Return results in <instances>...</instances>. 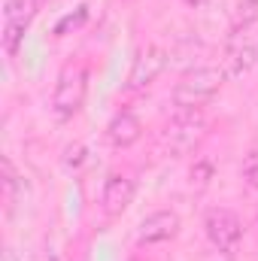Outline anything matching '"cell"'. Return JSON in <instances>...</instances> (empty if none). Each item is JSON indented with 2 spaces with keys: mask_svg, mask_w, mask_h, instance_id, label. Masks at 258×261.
<instances>
[{
  "mask_svg": "<svg viewBox=\"0 0 258 261\" xmlns=\"http://www.w3.org/2000/svg\"><path fill=\"white\" fill-rule=\"evenodd\" d=\"M225 79L228 76L222 67H194L173 85V94H170L173 107L176 110H203L219 94Z\"/></svg>",
  "mask_w": 258,
  "mask_h": 261,
  "instance_id": "6da1fadb",
  "label": "cell"
},
{
  "mask_svg": "<svg viewBox=\"0 0 258 261\" xmlns=\"http://www.w3.org/2000/svg\"><path fill=\"white\" fill-rule=\"evenodd\" d=\"M85 94H88V70L85 64H67L58 73V82H55V91H52V113L55 119H73L82 103H85Z\"/></svg>",
  "mask_w": 258,
  "mask_h": 261,
  "instance_id": "7a4b0ae2",
  "label": "cell"
},
{
  "mask_svg": "<svg viewBox=\"0 0 258 261\" xmlns=\"http://www.w3.org/2000/svg\"><path fill=\"white\" fill-rule=\"evenodd\" d=\"M203 231H207V240L213 243L216 252H222L225 258H234L240 243H243V222L234 210L228 206H213L207 210L203 216Z\"/></svg>",
  "mask_w": 258,
  "mask_h": 261,
  "instance_id": "3957f363",
  "label": "cell"
},
{
  "mask_svg": "<svg viewBox=\"0 0 258 261\" xmlns=\"http://www.w3.org/2000/svg\"><path fill=\"white\" fill-rule=\"evenodd\" d=\"M203 130H207L203 110H176V116L161 130V143L170 149V155H189L200 143Z\"/></svg>",
  "mask_w": 258,
  "mask_h": 261,
  "instance_id": "277c9868",
  "label": "cell"
},
{
  "mask_svg": "<svg viewBox=\"0 0 258 261\" xmlns=\"http://www.w3.org/2000/svg\"><path fill=\"white\" fill-rule=\"evenodd\" d=\"M34 12H37V3H34V0H6L0 40H3V52H6L9 58L18 55V46H21V40H24V31H28L31 21H34Z\"/></svg>",
  "mask_w": 258,
  "mask_h": 261,
  "instance_id": "5b68a950",
  "label": "cell"
},
{
  "mask_svg": "<svg viewBox=\"0 0 258 261\" xmlns=\"http://www.w3.org/2000/svg\"><path fill=\"white\" fill-rule=\"evenodd\" d=\"M179 213L173 210H155L149 213L140 228H137V246H161L167 240H173L179 234Z\"/></svg>",
  "mask_w": 258,
  "mask_h": 261,
  "instance_id": "8992f818",
  "label": "cell"
},
{
  "mask_svg": "<svg viewBox=\"0 0 258 261\" xmlns=\"http://www.w3.org/2000/svg\"><path fill=\"white\" fill-rule=\"evenodd\" d=\"M167 70V52L161 46H146L137 52L134 64H131V73H128V88L131 91H143L149 88L161 73Z\"/></svg>",
  "mask_w": 258,
  "mask_h": 261,
  "instance_id": "52a82bcc",
  "label": "cell"
},
{
  "mask_svg": "<svg viewBox=\"0 0 258 261\" xmlns=\"http://www.w3.org/2000/svg\"><path fill=\"white\" fill-rule=\"evenodd\" d=\"M134 179L125 176V173H113L107 182H104V192H100V210H104V216H110V219H119L125 210L131 206V200H134Z\"/></svg>",
  "mask_w": 258,
  "mask_h": 261,
  "instance_id": "ba28073f",
  "label": "cell"
},
{
  "mask_svg": "<svg viewBox=\"0 0 258 261\" xmlns=\"http://www.w3.org/2000/svg\"><path fill=\"white\" fill-rule=\"evenodd\" d=\"M140 137H143V122H140L131 110H119V113L110 119V125H107V140H110L116 149H128V146H134Z\"/></svg>",
  "mask_w": 258,
  "mask_h": 261,
  "instance_id": "9c48e42d",
  "label": "cell"
},
{
  "mask_svg": "<svg viewBox=\"0 0 258 261\" xmlns=\"http://www.w3.org/2000/svg\"><path fill=\"white\" fill-rule=\"evenodd\" d=\"M258 61V46L255 43H249V40H234L231 46H228V55H225V76H231V79H237V76H243V73H249Z\"/></svg>",
  "mask_w": 258,
  "mask_h": 261,
  "instance_id": "30bf717a",
  "label": "cell"
},
{
  "mask_svg": "<svg viewBox=\"0 0 258 261\" xmlns=\"http://www.w3.org/2000/svg\"><path fill=\"white\" fill-rule=\"evenodd\" d=\"M15 186H18V173L12 167L9 158H3V192H6V203L12 206L15 203Z\"/></svg>",
  "mask_w": 258,
  "mask_h": 261,
  "instance_id": "8fae6325",
  "label": "cell"
},
{
  "mask_svg": "<svg viewBox=\"0 0 258 261\" xmlns=\"http://www.w3.org/2000/svg\"><path fill=\"white\" fill-rule=\"evenodd\" d=\"M243 182L258 192V152H252V155L243 161Z\"/></svg>",
  "mask_w": 258,
  "mask_h": 261,
  "instance_id": "7c38bea8",
  "label": "cell"
},
{
  "mask_svg": "<svg viewBox=\"0 0 258 261\" xmlns=\"http://www.w3.org/2000/svg\"><path fill=\"white\" fill-rule=\"evenodd\" d=\"M213 179V164L210 161H197L192 167V186H207Z\"/></svg>",
  "mask_w": 258,
  "mask_h": 261,
  "instance_id": "4fadbf2b",
  "label": "cell"
},
{
  "mask_svg": "<svg viewBox=\"0 0 258 261\" xmlns=\"http://www.w3.org/2000/svg\"><path fill=\"white\" fill-rule=\"evenodd\" d=\"M255 18H258V0H243V3H240V18H237V21H240L243 28H249Z\"/></svg>",
  "mask_w": 258,
  "mask_h": 261,
  "instance_id": "5bb4252c",
  "label": "cell"
},
{
  "mask_svg": "<svg viewBox=\"0 0 258 261\" xmlns=\"http://www.w3.org/2000/svg\"><path fill=\"white\" fill-rule=\"evenodd\" d=\"M67 167H79L82 161H85V146H79V143H73V146H67V155H64Z\"/></svg>",
  "mask_w": 258,
  "mask_h": 261,
  "instance_id": "9a60e30c",
  "label": "cell"
},
{
  "mask_svg": "<svg viewBox=\"0 0 258 261\" xmlns=\"http://www.w3.org/2000/svg\"><path fill=\"white\" fill-rule=\"evenodd\" d=\"M85 15H88V9H85V6H82V12H79V15H76V18H73V15H67L64 21H61V24H58V28H55V34H58V37H61V34H64L67 28H70V24H73V28H76V24H82V21H85Z\"/></svg>",
  "mask_w": 258,
  "mask_h": 261,
  "instance_id": "2e32d148",
  "label": "cell"
},
{
  "mask_svg": "<svg viewBox=\"0 0 258 261\" xmlns=\"http://www.w3.org/2000/svg\"><path fill=\"white\" fill-rule=\"evenodd\" d=\"M183 3H186V6H200L203 0H183Z\"/></svg>",
  "mask_w": 258,
  "mask_h": 261,
  "instance_id": "e0dca14e",
  "label": "cell"
},
{
  "mask_svg": "<svg viewBox=\"0 0 258 261\" xmlns=\"http://www.w3.org/2000/svg\"><path fill=\"white\" fill-rule=\"evenodd\" d=\"M34 3H43V0H34Z\"/></svg>",
  "mask_w": 258,
  "mask_h": 261,
  "instance_id": "ac0fdd59",
  "label": "cell"
}]
</instances>
